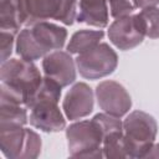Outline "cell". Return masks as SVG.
<instances>
[{"mask_svg": "<svg viewBox=\"0 0 159 159\" xmlns=\"http://www.w3.org/2000/svg\"><path fill=\"white\" fill-rule=\"evenodd\" d=\"M96 98L99 108L111 116L123 117L132 107V99L127 89L116 81H103L96 87Z\"/></svg>", "mask_w": 159, "mask_h": 159, "instance_id": "9c48e42d", "label": "cell"}, {"mask_svg": "<svg viewBox=\"0 0 159 159\" xmlns=\"http://www.w3.org/2000/svg\"><path fill=\"white\" fill-rule=\"evenodd\" d=\"M67 31L56 24L42 21L21 30L16 36V53L27 61H35L61 50L66 42Z\"/></svg>", "mask_w": 159, "mask_h": 159, "instance_id": "3957f363", "label": "cell"}, {"mask_svg": "<svg viewBox=\"0 0 159 159\" xmlns=\"http://www.w3.org/2000/svg\"><path fill=\"white\" fill-rule=\"evenodd\" d=\"M93 104L92 88L84 82H78L66 93L62 108L67 119L76 120L88 116L93 111Z\"/></svg>", "mask_w": 159, "mask_h": 159, "instance_id": "7c38bea8", "label": "cell"}, {"mask_svg": "<svg viewBox=\"0 0 159 159\" xmlns=\"http://www.w3.org/2000/svg\"><path fill=\"white\" fill-rule=\"evenodd\" d=\"M26 107L11 102H0V127L25 125L29 120Z\"/></svg>", "mask_w": 159, "mask_h": 159, "instance_id": "2e32d148", "label": "cell"}, {"mask_svg": "<svg viewBox=\"0 0 159 159\" xmlns=\"http://www.w3.org/2000/svg\"><path fill=\"white\" fill-rule=\"evenodd\" d=\"M76 19L89 26L106 27L109 20L107 0H80V12Z\"/></svg>", "mask_w": 159, "mask_h": 159, "instance_id": "5bb4252c", "label": "cell"}, {"mask_svg": "<svg viewBox=\"0 0 159 159\" xmlns=\"http://www.w3.org/2000/svg\"><path fill=\"white\" fill-rule=\"evenodd\" d=\"M102 149L104 158H128L123 130L107 134L103 138Z\"/></svg>", "mask_w": 159, "mask_h": 159, "instance_id": "ac0fdd59", "label": "cell"}, {"mask_svg": "<svg viewBox=\"0 0 159 159\" xmlns=\"http://www.w3.org/2000/svg\"><path fill=\"white\" fill-rule=\"evenodd\" d=\"M103 36V30H80L72 35L67 45V52L71 55L83 53L98 45Z\"/></svg>", "mask_w": 159, "mask_h": 159, "instance_id": "9a60e30c", "label": "cell"}, {"mask_svg": "<svg viewBox=\"0 0 159 159\" xmlns=\"http://www.w3.org/2000/svg\"><path fill=\"white\" fill-rule=\"evenodd\" d=\"M0 149L9 159H35L41 153V138L24 125L0 127Z\"/></svg>", "mask_w": 159, "mask_h": 159, "instance_id": "8992f818", "label": "cell"}, {"mask_svg": "<svg viewBox=\"0 0 159 159\" xmlns=\"http://www.w3.org/2000/svg\"><path fill=\"white\" fill-rule=\"evenodd\" d=\"M42 70L46 77L56 81L61 87H67L76 80V61L71 53L56 50L42 60Z\"/></svg>", "mask_w": 159, "mask_h": 159, "instance_id": "8fae6325", "label": "cell"}, {"mask_svg": "<svg viewBox=\"0 0 159 159\" xmlns=\"http://www.w3.org/2000/svg\"><path fill=\"white\" fill-rule=\"evenodd\" d=\"M75 61L83 78L98 80L114 72L118 65V56L108 43L99 42L91 50L77 55Z\"/></svg>", "mask_w": 159, "mask_h": 159, "instance_id": "52a82bcc", "label": "cell"}, {"mask_svg": "<svg viewBox=\"0 0 159 159\" xmlns=\"http://www.w3.org/2000/svg\"><path fill=\"white\" fill-rule=\"evenodd\" d=\"M61 86L45 76L27 108L30 112V124L42 132L53 133L66 128V119L58 108L61 97Z\"/></svg>", "mask_w": 159, "mask_h": 159, "instance_id": "7a4b0ae2", "label": "cell"}, {"mask_svg": "<svg viewBox=\"0 0 159 159\" xmlns=\"http://www.w3.org/2000/svg\"><path fill=\"white\" fill-rule=\"evenodd\" d=\"M26 27L47 20H56L65 25H72L77 17V0H26Z\"/></svg>", "mask_w": 159, "mask_h": 159, "instance_id": "ba28073f", "label": "cell"}, {"mask_svg": "<svg viewBox=\"0 0 159 159\" xmlns=\"http://www.w3.org/2000/svg\"><path fill=\"white\" fill-rule=\"evenodd\" d=\"M68 154L73 158H102L104 134L99 124L91 120H80L66 129Z\"/></svg>", "mask_w": 159, "mask_h": 159, "instance_id": "5b68a950", "label": "cell"}, {"mask_svg": "<svg viewBox=\"0 0 159 159\" xmlns=\"http://www.w3.org/2000/svg\"><path fill=\"white\" fill-rule=\"evenodd\" d=\"M1 101L22 104L27 108L30 99L42 82L40 70L32 61L10 58L1 63Z\"/></svg>", "mask_w": 159, "mask_h": 159, "instance_id": "6da1fadb", "label": "cell"}, {"mask_svg": "<svg viewBox=\"0 0 159 159\" xmlns=\"http://www.w3.org/2000/svg\"><path fill=\"white\" fill-rule=\"evenodd\" d=\"M134 6L138 9H145V7H153L159 5V0H132Z\"/></svg>", "mask_w": 159, "mask_h": 159, "instance_id": "44dd1931", "label": "cell"}, {"mask_svg": "<svg viewBox=\"0 0 159 159\" xmlns=\"http://www.w3.org/2000/svg\"><path fill=\"white\" fill-rule=\"evenodd\" d=\"M144 32L138 22L137 15L116 19L108 29V39L122 51H128L143 42Z\"/></svg>", "mask_w": 159, "mask_h": 159, "instance_id": "30bf717a", "label": "cell"}, {"mask_svg": "<svg viewBox=\"0 0 159 159\" xmlns=\"http://www.w3.org/2000/svg\"><path fill=\"white\" fill-rule=\"evenodd\" d=\"M158 124L153 116L143 111H133L123 122V135L128 158H144L153 145Z\"/></svg>", "mask_w": 159, "mask_h": 159, "instance_id": "277c9868", "label": "cell"}, {"mask_svg": "<svg viewBox=\"0 0 159 159\" xmlns=\"http://www.w3.org/2000/svg\"><path fill=\"white\" fill-rule=\"evenodd\" d=\"M27 19L26 0H1L0 1V30L10 31L15 35L25 25Z\"/></svg>", "mask_w": 159, "mask_h": 159, "instance_id": "4fadbf2b", "label": "cell"}, {"mask_svg": "<svg viewBox=\"0 0 159 159\" xmlns=\"http://www.w3.org/2000/svg\"><path fill=\"white\" fill-rule=\"evenodd\" d=\"M138 22L149 39H159V7H145L137 14Z\"/></svg>", "mask_w": 159, "mask_h": 159, "instance_id": "e0dca14e", "label": "cell"}, {"mask_svg": "<svg viewBox=\"0 0 159 159\" xmlns=\"http://www.w3.org/2000/svg\"><path fill=\"white\" fill-rule=\"evenodd\" d=\"M144 158H159V144L153 143V145L149 148Z\"/></svg>", "mask_w": 159, "mask_h": 159, "instance_id": "7402d4cb", "label": "cell"}, {"mask_svg": "<svg viewBox=\"0 0 159 159\" xmlns=\"http://www.w3.org/2000/svg\"><path fill=\"white\" fill-rule=\"evenodd\" d=\"M109 7L111 15L114 19L132 15L135 9L134 4H132L130 0H109Z\"/></svg>", "mask_w": 159, "mask_h": 159, "instance_id": "d6986e66", "label": "cell"}, {"mask_svg": "<svg viewBox=\"0 0 159 159\" xmlns=\"http://www.w3.org/2000/svg\"><path fill=\"white\" fill-rule=\"evenodd\" d=\"M15 34L10 31H2L0 30V52H1V63L7 61L11 52H12V46H14V39Z\"/></svg>", "mask_w": 159, "mask_h": 159, "instance_id": "ffe728a7", "label": "cell"}]
</instances>
